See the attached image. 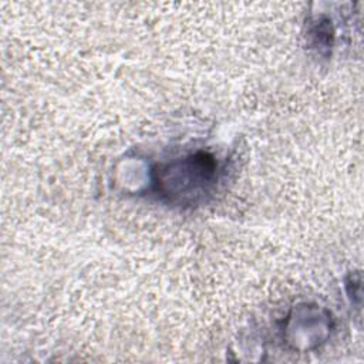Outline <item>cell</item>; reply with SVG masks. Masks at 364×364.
I'll use <instances>...</instances> for the list:
<instances>
[{"mask_svg":"<svg viewBox=\"0 0 364 364\" xmlns=\"http://www.w3.org/2000/svg\"><path fill=\"white\" fill-rule=\"evenodd\" d=\"M218 164L208 152H196L171 162L158 171V186L172 199H195L216 179Z\"/></svg>","mask_w":364,"mask_h":364,"instance_id":"1","label":"cell"}]
</instances>
